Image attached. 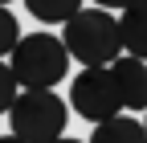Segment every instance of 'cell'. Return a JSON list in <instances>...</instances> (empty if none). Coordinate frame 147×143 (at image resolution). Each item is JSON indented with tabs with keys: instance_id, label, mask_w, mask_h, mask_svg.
<instances>
[{
	"instance_id": "4",
	"label": "cell",
	"mask_w": 147,
	"mask_h": 143,
	"mask_svg": "<svg viewBox=\"0 0 147 143\" xmlns=\"http://www.w3.org/2000/svg\"><path fill=\"white\" fill-rule=\"evenodd\" d=\"M69 106L86 123H106V119L123 115L127 102H123V90H119L115 74H110V65H86L69 82Z\"/></svg>"
},
{
	"instance_id": "13",
	"label": "cell",
	"mask_w": 147,
	"mask_h": 143,
	"mask_svg": "<svg viewBox=\"0 0 147 143\" xmlns=\"http://www.w3.org/2000/svg\"><path fill=\"white\" fill-rule=\"evenodd\" d=\"M53 143H82V139H65V135H61V139H53Z\"/></svg>"
},
{
	"instance_id": "3",
	"label": "cell",
	"mask_w": 147,
	"mask_h": 143,
	"mask_svg": "<svg viewBox=\"0 0 147 143\" xmlns=\"http://www.w3.org/2000/svg\"><path fill=\"white\" fill-rule=\"evenodd\" d=\"M8 131L25 143H53L65 131V98L53 90H25L8 111Z\"/></svg>"
},
{
	"instance_id": "8",
	"label": "cell",
	"mask_w": 147,
	"mask_h": 143,
	"mask_svg": "<svg viewBox=\"0 0 147 143\" xmlns=\"http://www.w3.org/2000/svg\"><path fill=\"white\" fill-rule=\"evenodd\" d=\"M25 8L41 25H65L69 16L82 12V0H25Z\"/></svg>"
},
{
	"instance_id": "1",
	"label": "cell",
	"mask_w": 147,
	"mask_h": 143,
	"mask_svg": "<svg viewBox=\"0 0 147 143\" xmlns=\"http://www.w3.org/2000/svg\"><path fill=\"white\" fill-rule=\"evenodd\" d=\"M61 41L69 45L74 61H82V65H115L127 53V45H123V21L110 16V8H102V4L82 8L78 16H69Z\"/></svg>"
},
{
	"instance_id": "10",
	"label": "cell",
	"mask_w": 147,
	"mask_h": 143,
	"mask_svg": "<svg viewBox=\"0 0 147 143\" xmlns=\"http://www.w3.org/2000/svg\"><path fill=\"white\" fill-rule=\"evenodd\" d=\"M21 45V25L12 12H0V53H12Z\"/></svg>"
},
{
	"instance_id": "14",
	"label": "cell",
	"mask_w": 147,
	"mask_h": 143,
	"mask_svg": "<svg viewBox=\"0 0 147 143\" xmlns=\"http://www.w3.org/2000/svg\"><path fill=\"white\" fill-rule=\"evenodd\" d=\"M4 4H8V0H4Z\"/></svg>"
},
{
	"instance_id": "7",
	"label": "cell",
	"mask_w": 147,
	"mask_h": 143,
	"mask_svg": "<svg viewBox=\"0 0 147 143\" xmlns=\"http://www.w3.org/2000/svg\"><path fill=\"white\" fill-rule=\"evenodd\" d=\"M123 45L131 57L147 61V0H135L131 8H123Z\"/></svg>"
},
{
	"instance_id": "2",
	"label": "cell",
	"mask_w": 147,
	"mask_h": 143,
	"mask_svg": "<svg viewBox=\"0 0 147 143\" xmlns=\"http://www.w3.org/2000/svg\"><path fill=\"white\" fill-rule=\"evenodd\" d=\"M69 61H74L69 45L61 37H53V33H29L8 53V65L16 69V78H21L25 90H53L65 78Z\"/></svg>"
},
{
	"instance_id": "5",
	"label": "cell",
	"mask_w": 147,
	"mask_h": 143,
	"mask_svg": "<svg viewBox=\"0 0 147 143\" xmlns=\"http://www.w3.org/2000/svg\"><path fill=\"white\" fill-rule=\"evenodd\" d=\"M110 74H115L119 90H123L127 111H147V61L127 53V57H119L110 65Z\"/></svg>"
},
{
	"instance_id": "6",
	"label": "cell",
	"mask_w": 147,
	"mask_h": 143,
	"mask_svg": "<svg viewBox=\"0 0 147 143\" xmlns=\"http://www.w3.org/2000/svg\"><path fill=\"white\" fill-rule=\"evenodd\" d=\"M90 143H147V123H135L131 115H115L106 123H94Z\"/></svg>"
},
{
	"instance_id": "15",
	"label": "cell",
	"mask_w": 147,
	"mask_h": 143,
	"mask_svg": "<svg viewBox=\"0 0 147 143\" xmlns=\"http://www.w3.org/2000/svg\"><path fill=\"white\" fill-rule=\"evenodd\" d=\"M143 123H147V119H143Z\"/></svg>"
},
{
	"instance_id": "11",
	"label": "cell",
	"mask_w": 147,
	"mask_h": 143,
	"mask_svg": "<svg viewBox=\"0 0 147 143\" xmlns=\"http://www.w3.org/2000/svg\"><path fill=\"white\" fill-rule=\"evenodd\" d=\"M94 4H102V8H131L135 0H94Z\"/></svg>"
},
{
	"instance_id": "12",
	"label": "cell",
	"mask_w": 147,
	"mask_h": 143,
	"mask_svg": "<svg viewBox=\"0 0 147 143\" xmlns=\"http://www.w3.org/2000/svg\"><path fill=\"white\" fill-rule=\"evenodd\" d=\"M0 143H25V139H21V135H12V131H8L4 139H0Z\"/></svg>"
},
{
	"instance_id": "9",
	"label": "cell",
	"mask_w": 147,
	"mask_h": 143,
	"mask_svg": "<svg viewBox=\"0 0 147 143\" xmlns=\"http://www.w3.org/2000/svg\"><path fill=\"white\" fill-rule=\"evenodd\" d=\"M16 86H21L16 69H12V65H0V111H4V115L12 111V102L25 94V90H16Z\"/></svg>"
}]
</instances>
